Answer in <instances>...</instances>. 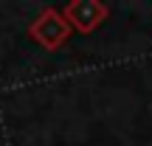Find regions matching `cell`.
<instances>
[{
  "instance_id": "cell-1",
  "label": "cell",
  "mask_w": 152,
  "mask_h": 146,
  "mask_svg": "<svg viewBox=\"0 0 152 146\" xmlns=\"http://www.w3.org/2000/svg\"><path fill=\"white\" fill-rule=\"evenodd\" d=\"M73 14L79 17V25L82 28H93L104 17V9H102V6H96V3H87V6H76Z\"/></svg>"
}]
</instances>
